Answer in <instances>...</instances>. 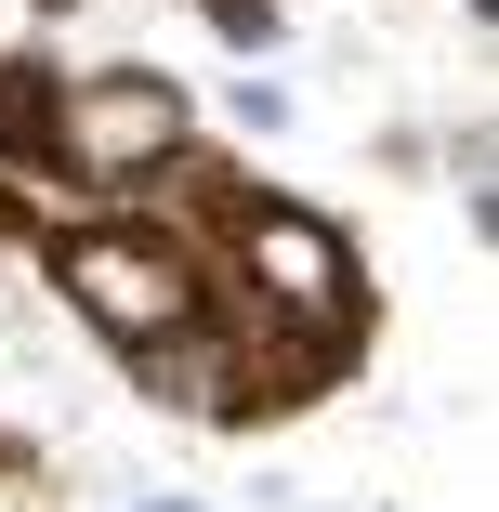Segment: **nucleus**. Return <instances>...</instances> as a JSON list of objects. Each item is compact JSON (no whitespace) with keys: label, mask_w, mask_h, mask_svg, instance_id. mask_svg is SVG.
<instances>
[{"label":"nucleus","mask_w":499,"mask_h":512,"mask_svg":"<svg viewBox=\"0 0 499 512\" xmlns=\"http://www.w3.org/2000/svg\"><path fill=\"white\" fill-rule=\"evenodd\" d=\"M53 276H66V302L106 342H171V329H197L211 316V263H184V237H132V224H92V237H66L53 250Z\"/></svg>","instance_id":"nucleus-1"},{"label":"nucleus","mask_w":499,"mask_h":512,"mask_svg":"<svg viewBox=\"0 0 499 512\" xmlns=\"http://www.w3.org/2000/svg\"><path fill=\"white\" fill-rule=\"evenodd\" d=\"M40 145H66V171H79L92 197H145V184L184 158V92H171V79H145V66H106V79L53 92Z\"/></svg>","instance_id":"nucleus-2"},{"label":"nucleus","mask_w":499,"mask_h":512,"mask_svg":"<svg viewBox=\"0 0 499 512\" xmlns=\"http://www.w3.org/2000/svg\"><path fill=\"white\" fill-rule=\"evenodd\" d=\"M237 289L263 302V316H289L316 355L355 342V250H342L316 211H276V197H250V211H237Z\"/></svg>","instance_id":"nucleus-3"},{"label":"nucleus","mask_w":499,"mask_h":512,"mask_svg":"<svg viewBox=\"0 0 499 512\" xmlns=\"http://www.w3.org/2000/svg\"><path fill=\"white\" fill-rule=\"evenodd\" d=\"M237 368H250V342H224L211 316L197 329H171V342H145V394H171V407H197V421H237Z\"/></svg>","instance_id":"nucleus-4"},{"label":"nucleus","mask_w":499,"mask_h":512,"mask_svg":"<svg viewBox=\"0 0 499 512\" xmlns=\"http://www.w3.org/2000/svg\"><path fill=\"white\" fill-rule=\"evenodd\" d=\"M211 27L224 40H276V0H211Z\"/></svg>","instance_id":"nucleus-5"},{"label":"nucleus","mask_w":499,"mask_h":512,"mask_svg":"<svg viewBox=\"0 0 499 512\" xmlns=\"http://www.w3.org/2000/svg\"><path fill=\"white\" fill-rule=\"evenodd\" d=\"M145 512H197V499H145Z\"/></svg>","instance_id":"nucleus-6"}]
</instances>
